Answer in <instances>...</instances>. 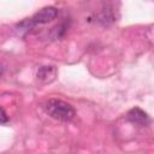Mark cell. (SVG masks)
<instances>
[{"label":"cell","instance_id":"6da1fadb","mask_svg":"<svg viewBox=\"0 0 154 154\" xmlns=\"http://www.w3.org/2000/svg\"><path fill=\"white\" fill-rule=\"evenodd\" d=\"M45 111L49 117L60 122H70L76 114L75 108L70 103L58 99L48 100L45 105Z\"/></svg>","mask_w":154,"mask_h":154},{"label":"cell","instance_id":"7a4b0ae2","mask_svg":"<svg viewBox=\"0 0 154 154\" xmlns=\"http://www.w3.org/2000/svg\"><path fill=\"white\" fill-rule=\"evenodd\" d=\"M58 16V10L53 6H47L41 8L38 12H36L30 19L34 25L36 24H46L51 20H53L55 17Z\"/></svg>","mask_w":154,"mask_h":154},{"label":"cell","instance_id":"3957f363","mask_svg":"<svg viewBox=\"0 0 154 154\" xmlns=\"http://www.w3.org/2000/svg\"><path fill=\"white\" fill-rule=\"evenodd\" d=\"M126 118L129 122L134 123V124H137V125H141V126H144L149 123V117L148 114L142 111L141 108L138 107H135V108H131L128 114H126Z\"/></svg>","mask_w":154,"mask_h":154},{"label":"cell","instance_id":"277c9868","mask_svg":"<svg viewBox=\"0 0 154 154\" xmlns=\"http://www.w3.org/2000/svg\"><path fill=\"white\" fill-rule=\"evenodd\" d=\"M57 75V69L52 65H47V66H41L37 70V78L41 79L42 82H51L54 79Z\"/></svg>","mask_w":154,"mask_h":154},{"label":"cell","instance_id":"5b68a950","mask_svg":"<svg viewBox=\"0 0 154 154\" xmlns=\"http://www.w3.org/2000/svg\"><path fill=\"white\" fill-rule=\"evenodd\" d=\"M66 30H67V25H66L65 23L58 24V25H55V26L52 29V31H51V37H52L53 40H59V38H61V37L65 35Z\"/></svg>","mask_w":154,"mask_h":154},{"label":"cell","instance_id":"8992f818","mask_svg":"<svg viewBox=\"0 0 154 154\" xmlns=\"http://www.w3.org/2000/svg\"><path fill=\"white\" fill-rule=\"evenodd\" d=\"M7 122H8V116L5 112V109L0 107V124H6Z\"/></svg>","mask_w":154,"mask_h":154},{"label":"cell","instance_id":"52a82bcc","mask_svg":"<svg viewBox=\"0 0 154 154\" xmlns=\"http://www.w3.org/2000/svg\"><path fill=\"white\" fill-rule=\"evenodd\" d=\"M4 71H5V69H4V66L0 64V76H2V73H4Z\"/></svg>","mask_w":154,"mask_h":154}]
</instances>
